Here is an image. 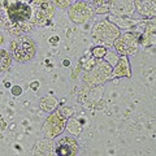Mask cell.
<instances>
[{
  "label": "cell",
  "instance_id": "ac0fdd59",
  "mask_svg": "<svg viewBox=\"0 0 156 156\" xmlns=\"http://www.w3.org/2000/svg\"><path fill=\"white\" fill-rule=\"evenodd\" d=\"M4 42V37H3V34L0 33V44H2V43Z\"/></svg>",
  "mask_w": 156,
  "mask_h": 156
},
{
  "label": "cell",
  "instance_id": "e0dca14e",
  "mask_svg": "<svg viewBox=\"0 0 156 156\" xmlns=\"http://www.w3.org/2000/svg\"><path fill=\"white\" fill-rule=\"evenodd\" d=\"M12 91H13L14 95H20V92H21V89H20V87H13Z\"/></svg>",
  "mask_w": 156,
  "mask_h": 156
},
{
  "label": "cell",
  "instance_id": "7a4b0ae2",
  "mask_svg": "<svg viewBox=\"0 0 156 156\" xmlns=\"http://www.w3.org/2000/svg\"><path fill=\"white\" fill-rule=\"evenodd\" d=\"M9 51H11L12 57L17 62H26L35 56L37 47L33 39L23 35L13 39L11 46H9Z\"/></svg>",
  "mask_w": 156,
  "mask_h": 156
},
{
  "label": "cell",
  "instance_id": "9c48e42d",
  "mask_svg": "<svg viewBox=\"0 0 156 156\" xmlns=\"http://www.w3.org/2000/svg\"><path fill=\"white\" fill-rule=\"evenodd\" d=\"M134 2L139 14L147 17L155 16V0H134Z\"/></svg>",
  "mask_w": 156,
  "mask_h": 156
},
{
  "label": "cell",
  "instance_id": "52a82bcc",
  "mask_svg": "<svg viewBox=\"0 0 156 156\" xmlns=\"http://www.w3.org/2000/svg\"><path fill=\"white\" fill-rule=\"evenodd\" d=\"M92 16L91 7L86 3H77L69 9V17L72 18V21L74 22H85L87 18H90Z\"/></svg>",
  "mask_w": 156,
  "mask_h": 156
},
{
  "label": "cell",
  "instance_id": "7c38bea8",
  "mask_svg": "<svg viewBox=\"0 0 156 156\" xmlns=\"http://www.w3.org/2000/svg\"><path fill=\"white\" fill-rule=\"evenodd\" d=\"M115 76L116 77H122V76L129 77L130 76L129 66H128V60H126V58H121V60L119 61V65L116 66V70H115Z\"/></svg>",
  "mask_w": 156,
  "mask_h": 156
},
{
  "label": "cell",
  "instance_id": "6da1fadb",
  "mask_svg": "<svg viewBox=\"0 0 156 156\" xmlns=\"http://www.w3.org/2000/svg\"><path fill=\"white\" fill-rule=\"evenodd\" d=\"M34 0H0V26L14 38L30 33L34 26Z\"/></svg>",
  "mask_w": 156,
  "mask_h": 156
},
{
  "label": "cell",
  "instance_id": "30bf717a",
  "mask_svg": "<svg viewBox=\"0 0 156 156\" xmlns=\"http://www.w3.org/2000/svg\"><path fill=\"white\" fill-rule=\"evenodd\" d=\"M111 7L117 13H129L131 12V0H109Z\"/></svg>",
  "mask_w": 156,
  "mask_h": 156
},
{
  "label": "cell",
  "instance_id": "4fadbf2b",
  "mask_svg": "<svg viewBox=\"0 0 156 156\" xmlns=\"http://www.w3.org/2000/svg\"><path fill=\"white\" fill-rule=\"evenodd\" d=\"M9 66H11V56L8 52H5V50L0 48V73L8 70Z\"/></svg>",
  "mask_w": 156,
  "mask_h": 156
},
{
  "label": "cell",
  "instance_id": "5b68a950",
  "mask_svg": "<svg viewBox=\"0 0 156 156\" xmlns=\"http://www.w3.org/2000/svg\"><path fill=\"white\" fill-rule=\"evenodd\" d=\"M139 39L133 33H126L119 37L115 42L116 51L121 55H133L138 50Z\"/></svg>",
  "mask_w": 156,
  "mask_h": 156
},
{
  "label": "cell",
  "instance_id": "8fae6325",
  "mask_svg": "<svg viewBox=\"0 0 156 156\" xmlns=\"http://www.w3.org/2000/svg\"><path fill=\"white\" fill-rule=\"evenodd\" d=\"M92 7L96 13H107L111 9L109 0H92Z\"/></svg>",
  "mask_w": 156,
  "mask_h": 156
},
{
  "label": "cell",
  "instance_id": "5bb4252c",
  "mask_svg": "<svg viewBox=\"0 0 156 156\" xmlns=\"http://www.w3.org/2000/svg\"><path fill=\"white\" fill-rule=\"evenodd\" d=\"M154 27H155V23H154V22H151L150 25H148L147 31L144 33V35H147V38L142 39L140 42L144 43V44H148V43H151V41H154V35H155V33H154Z\"/></svg>",
  "mask_w": 156,
  "mask_h": 156
},
{
  "label": "cell",
  "instance_id": "ba28073f",
  "mask_svg": "<svg viewBox=\"0 0 156 156\" xmlns=\"http://www.w3.org/2000/svg\"><path fill=\"white\" fill-rule=\"evenodd\" d=\"M56 152L58 155H64V156L76 155L78 152V143H77V140L70 138V136L61 138L56 143Z\"/></svg>",
  "mask_w": 156,
  "mask_h": 156
},
{
  "label": "cell",
  "instance_id": "2e32d148",
  "mask_svg": "<svg viewBox=\"0 0 156 156\" xmlns=\"http://www.w3.org/2000/svg\"><path fill=\"white\" fill-rule=\"evenodd\" d=\"M55 3L57 4L58 7H61V8H65V7H68V4L70 3V0H55Z\"/></svg>",
  "mask_w": 156,
  "mask_h": 156
},
{
  "label": "cell",
  "instance_id": "9a60e30c",
  "mask_svg": "<svg viewBox=\"0 0 156 156\" xmlns=\"http://www.w3.org/2000/svg\"><path fill=\"white\" fill-rule=\"evenodd\" d=\"M92 53H94V56H99V57H101L105 53V50L103 47H95L94 50H92Z\"/></svg>",
  "mask_w": 156,
  "mask_h": 156
},
{
  "label": "cell",
  "instance_id": "3957f363",
  "mask_svg": "<svg viewBox=\"0 0 156 156\" xmlns=\"http://www.w3.org/2000/svg\"><path fill=\"white\" fill-rule=\"evenodd\" d=\"M34 21L38 26H44L50 21L55 12V7L48 0H34L33 3Z\"/></svg>",
  "mask_w": 156,
  "mask_h": 156
},
{
  "label": "cell",
  "instance_id": "277c9868",
  "mask_svg": "<svg viewBox=\"0 0 156 156\" xmlns=\"http://www.w3.org/2000/svg\"><path fill=\"white\" fill-rule=\"evenodd\" d=\"M66 117H69L68 115H62L61 111H57L55 113H52L50 117L47 119L43 131H44L46 136L48 138H53L57 134H60L65 128V120Z\"/></svg>",
  "mask_w": 156,
  "mask_h": 156
},
{
  "label": "cell",
  "instance_id": "8992f818",
  "mask_svg": "<svg viewBox=\"0 0 156 156\" xmlns=\"http://www.w3.org/2000/svg\"><path fill=\"white\" fill-rule=\"evenodd\" d=\"M117 35H119V30L107 22H101L94 29V38L103 43H109V41H113Z\"/></svg>",
  "mask_w": 156,
  "mask_h": 156
}]
</instances>
